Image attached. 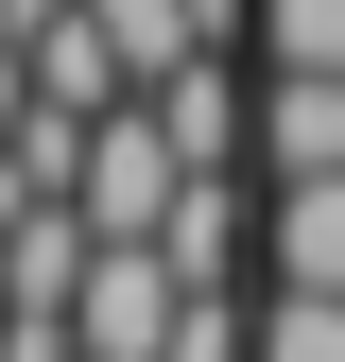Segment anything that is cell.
I'll list each match as a JSON object with an SVG mask.
<instances>
[{"mask_svg":"<svg viewBox=\"0 0 345 362\" xmlns=\"http://www.w3.org/2000/svg\"><path fill=\"white\" fill-rule=\"evenodd\" d=\"M172 190H190V173H172L156 104H121V121H86V139H69V224H86V242H156Z\"/></svg>","mask_w":345,"mask_h":362,"instance_id":"6da1fadb","label":"cell"},{"mask_svg":"<svg viewBox=\"0 0 345 362\" xmlns=\"http://www.w3.org/2000/svg\"><path fill=\"white\" fill-rule=\"evenodd\" d=\"M172 328H190V293H172L156 242H104V259H86V293H69V345L86 362H172Z\"/></svg>","mask_w":345,"mask_h":362,"instance_id":"7a4b0ae2","label":"cell"},{"mask_svg":"<svg viewBox=\"0 0 345 362\" xmlns=\"http://www.w3.org/2000/svg\"><path fill=\"white\" fill-rule=\"evenodd\" d=\"M139 104H156L172 173H225V156H259V86H225V52H190L172 86H139Z\"/></svg>","mask_w":345,"mask_h":362,"instance_id":"3957f363","label":"cell"},{"mask_svg":"<svg viewBox=\"0 0 345 362\" xmlns=\"http://www.w3.org/2000/svg\"><path fill=\"white\" fill-rule=\"evenodd\" d=\"M259 173H276V190H328V173H345V86L259 69Z\"/></svg>","mask_w":345,"mask_h":362,"instance_id":"277c9868","label":"cell"},{"mask_svg":"<svg viewBox=\"0 0 345 362\" xmlns=\"http://www.w3.org/2000/svg\"><path fill=\"white\" fill-rule=\"evenodd\" d=\"M259 259H276V293H328V310H345V173L259 207Z\"/></svg>","mask_w":345,"mask_h":362,"instance_id":"5b68a950","label":"cell"},{"mask_svg":"<svg viewBox=\"0 0 345 362\" xmlns=\"http://www.w3.org/2000/svg\"><path fill=\"white\" fill-rule=\"evenodd\" d=\"M156 259H172V293H225V259H242V190H225V173H190V190H172Z\"/></svg>","mask_w":345,"mask_h":362,"instance_id":"8992f818","label":"cell"},{"mask_svg":"<svg viewBox=\"0 0 345 362\" xmlns=\"http://www.w3.org/2000/svg\"><path fill=\"white\" fill-rule=\"evenodd\" d=\"M259 69H293V86H345V0H259Z\"/></svg>","mask_w":345,"mask_h":362,"instance_id":"52a82bcc","label":"cell"},{"mask_svg":"<svg viewBox=\"0 0 345 362\" xmlns=\"http://www.w3.org/2000/svg\"><path fill=\"white\" fill-rule=\"evenodd\" d=\"M259 362H345V310L328 293H259Z\"/></svg>","mask_w":345,"mask_h":362,"instance_id":"ba28073f","label":"cell"},{"mask_svg":"<svg viewBox=\"0 0 345 362\" xmlns=\"http://www.w3.org/2000/svg\"><path fill=\"white\" fill-rule=\"evenodd\" d=\"M69 18V0H0V52H35V35H52Z\"/></svg>","mask_w":345,"mask_h":362,"instance_id":"9c48e42d","label":"cell"}]
</instances>
